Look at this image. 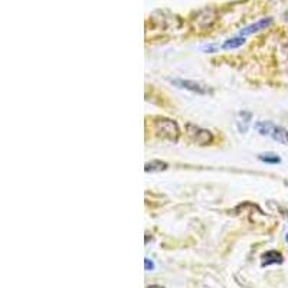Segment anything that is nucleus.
I'll list each match as a JSON object with an SVG mask.
<instances>
[{
	"label": "nucleus",
	"instance_id": "obj_1",
	"mask_svg": "<svg viewBox=\"0 0 288 288\" xmlns=\"http://www.w3.org/2000/svg\"><path fill=\"white\" fill-rule=\"evenodd\" d=\"M153 130L154 134L162 138V140H167L171 143H176L180 137V128L179 124L174 120L166 119V117H156L153 121Z\"/></svg>",
	"mask_w": 288,
	"mask_h": 288
},
{
	"label": "nucleus",
	"instance_id": "obj_6",
	"mask_svg": "<svg viewBox=\"0 0 288 288\" xmlns=\"http://www.w3.org/2000/svg\"><path fill=\"white\" fill-rule=\"evenodd\" d=\"M270 136L275 140V141H278V143H281V144H286L288 146V130L287 128H284V127H281V125H272V128H271V133H270Z\"/></svg>",
	"mask_w": 288,
	"mask_h": 288
},
{
	"label": "nucleus",
	"instance_id": "obj_11",
	"mask_svg": "<svg viewBox=\"0 0 288 288\" xmlns=\"http://www.w3.org/2000/svg\"><path fill=\"white\" fill-rule=\"evenodd\" d=\"M146 288H165V287H162V286H149V287H146Z\"/></svg>",
	"mask_w": 288,
	"mask_h": 288
},
{
	"label": "nucleus",
	"instance_id": "obj_9",
	"mask_svg": "<svg viewBox=\"0 0 288 288\" xmlns=\"http://www.w3.org/2000/svg\"><path fill=\"white\" fill-rule=\"evenodd\" d=\"M258 159L264 163H270V165H277L281 162V159L278 157V154L275 153H262V154H258Z\"/></svg>",
	"mask_w": 288,
	"mask_h": 288
},
{
	"label": "nucleus",
	"instance_id": "obj_4",
	"mask_svg": "<svg viewBox=\"0 0 288 288\" xmlns=\"http://www.w3.org/2000/svg\"><path fill=\"white\" fill-rule=\"evenodd\" d=\"M271 23H272V19H271V17L261 19V20H258V22L249 25L247 28H244V29L241 31V36H247V35H251V34H256V32H259V31H264V29H267Z\"/></svg>",
	"mask_w": 288,
	"mask_h": 288
},
{
	"label": "nucleus",
	"instance_id": "obj_7",
	"mask_svg": "<svg viewBox=\"0 0 288 288\" xmlns=\"http://www.w3.org/2000/svg\"><path fill=\"white\" fill-rule=\"evenodd\" d=\"M167 167H169L167 163L162 162V160H152V162H147V163H146L144 170H146L147 173H157V171H163Z\"/></svg>",
	"mask_w": 288,
	"mask_h": 288
},
{
	"label": "nucleus",
	"instance_id": "obj_10",
	"mask_svg": "<svg viewBox=\"0 0 288 288\" xmlns=\"http://www.w3.org/2000/svg\"><path fill=\"white\" fill-rule=\"evenodd\" d=\"M144 268H146V271H153V270H154L153 261L149 259V258H146V259H144Z\"/></svg>",
	"mask_w": 288,
	"mask_h": 288
},
{
	"label": "nucleus",
	"instance_id": "obj_2",
	"mask_svg": "<svg viewBox=\"0 0 288 288\" xmlns=\"http://www.w3.org/2000/svg\"><path fill=\"white\" fill-rule=\"evenodd\" d=\"M186 134L192 141H195L199 146H207L213 141V134L209 130L192 123L186 124Z\"/></svg>",
	"mask_w": 288,
	"mask_h": 288
},
{
	"label": "nucleus",
	"instance_id": "obj_5",
	"mask_svg": "<svg viewBox=\"0 0 288 288\" xmlns=\"http://www.w3.org/2000/svg\"><path fill=\"white\" fill-rule=\"evenodd\" d=\"M284 256L278 251H268L262 255V267H268L272 264H283Z\"/></svg>",
	"mask_w": 288,
	"mask_h": 288
},
{
	"label": "nucleus",
	"instance_id": "obj_3",
	"mask_svg": "<svg viewBox=\"0 0 288 288\" xmlns=\"http://www.w3.org/2000/svg\"><path fill=\"white\" fill-rule=\"evenodd\" d=\"M171 84H174L176 86L179 88H183V89H187L190 92H195V94H199V95H206V94H210V88L205 85V84L196 83V81H189V80H171Z\"/></svg>",
	"mask_w": 288,
	"mask_h": 288
},
{
	"label": "nucleus",
	"instance_id": "obj_12",
	"mask_svg": "<svg viewBox=\"0 0 288 288\" xmlns=\"http://www.w3.org/2000/svg\"><path fill=\"white\" fill-rule=\"evenodd\" d=\"M287 242H288V234H287Z\"/></svg>",
	"mask_w": 288,
	"mask_h": 288
},
{
	"label": "nucleus",
	"instance_id": "obj_8",
	"mask_svg": "<svg viewBox=\"0 0 288 288\" xmlns=\"http://www.w3.org/2000/svg\"><path fill=\"white\" fill-rule=\"evenodd\" d=\"M245 43V38L244 36H237V38H231L228 41H225V43L222 45V49L229 51V49H237L239 46H242Z\"/></svg>",
	"mask_w": 288,
	"mask_h": 288
}]
</instances>
